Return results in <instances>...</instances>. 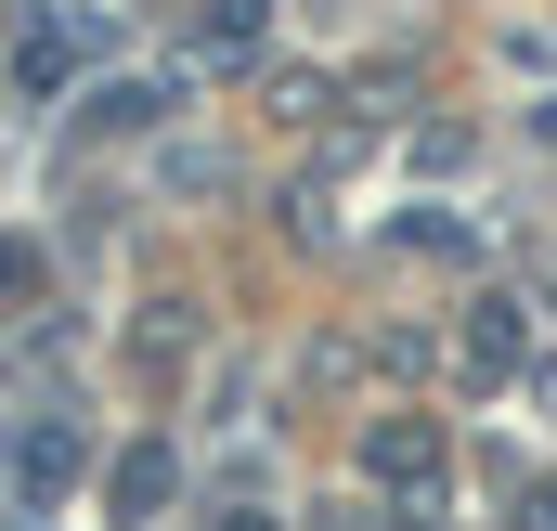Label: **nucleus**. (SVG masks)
Segmentation results:
<instances>
[{"label":"nucleus","instance_id":"obj_5","mask_svg":"<svg viewBox=\"0 0 557 531\" xmlns=\"http://www.w3.org/2000/svg\"><path fill=\"white\" fill-rule=\"evenodd\" d=\"M363 467H376V480H428V467H441V441H428V428H376V441H363Z\"/></svg>","mask_w":557,"mask_h":531},{"label":"nucleus","instance_id":"obj_6","mask_svg":"<svg viewBox=\"0 0 557 531\" xmlns=\"http://www.w3.org/2000/svg\"><path fill=\"white\" fill-rule=\"evenodd\" d=\"M519 531H557V480H545V493H532V519H519Z\"/></svg>","mask_w":557,"mask_h":531},{"label":"nucleus","instance_id":"obj_1","mask_svg":"<svg viewBox=\"0 0 557 531\" xmlns=\"http://www.w3.org/2000/svg\"><path fill=\"white\" fill-rule=\"evenodd\" d=\"M13 480L52 506V493L78 480V428H65V415H26V428H13Z\"/></svg>","mask_w":557,"mask_h":531},{"label":"nucleus","instance_id":"obj_7","mask_svg":"<svg viewBox=\"0 0 557 531\" xmlns=\"http://www.w3.org/2000/svg\"><path fill=\"white\" fill-rule=\"evenodd\" d=\"M221 531H273V519H221Z\"/></svg>","mask_w":557,"mask_h":531},{"label":"nucleus","instance_id":"obj_3","mask_svg":"<svg viewBox=\"0 0 557 531\" xmlns=\"http://www.w3.org/2000/svg\"><path fill=\"white\" fill-rule=\"evenodd\" d=\"M78 39H91V26H26V52H13V91H26V104H52V91H65V65H78Z\"/></svg>","mask_w":557,"mask_h":531},{"label":"nucleus","instance_id":"obj_4","mask_svg":"<svg viewBox=\"0 0 557 531\" xmlns=\"http://www.w3.org/2000/svg\"><path fill=\"white\" fill-rule=\"evenodd\" d=\"M260 39H273V0H221V13H208V39H195V52H208V65H247V52H260Z\"/></svg>","mask_w":557,"mask_h":531},{"label":"nucleus","instance_id":"obj_2","mask_svg":"<svg viewBox=\"0 0 557 531\" xmlns=\"http://www.w3.org/2000/svg\"><path fill=\"white\" fill-rule=\"evenodd\" d=\"M169 480H182V467H169V441H131V454H117V480H104V506H117V519H156V506H169Z\"/></svg>","mask_w":557,"mask_h":531},{"label":"nucleus","instance_id":"obj_8","mask_svg":"<svg viewBox=\"0 0 557 531\" xmlns=\"http://www.w3.org/2000/svg\"><path fill=\"white\" fill-rule=\"evenodd\" d=\"M545 143H557V104H545Z\"/></svg>","mask_w":557,"mask_h":531}]
</instances>
